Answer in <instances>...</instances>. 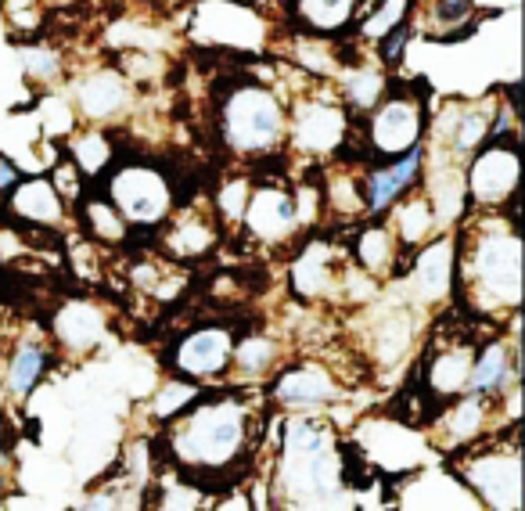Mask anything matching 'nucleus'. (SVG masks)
<instances>
[{
	"mask_svg": "<svg viewBox=\"0 0 525 511\" xmlns=\"http://www.w3.org/2000/svg\"><path fill=\"white\" fill-rule=\"evenodd\" d=\"M472 15H475V0H432V26L439 29L436 36L468 26Z\"/></svg>",
	"mask_w": 525,
	"mask_h": 511,
	"instance_id": "36",
	"label": "nucleus"
},
{
	"mask_svg": "<svg viewBox=\"0 0 525 511\" xmlns=\"http://www.w3.org/2000/svg\"><path fill=\"white\" fill-rule=\"evenodd\" d=\"M472 335H443V346H432L425 353V389L428 400L436 404H450L454 396L468 393V371H472L475 360Z\"/></svg>",
	"mask_w": 525,
	"mask_h": 511,
	"instance_id": "11",
	"label": "nucleus"
},
{
	"mask_svg": "<svg viewBox=\"0 0 525 511\" xmlns=\"http://www.w3.org/2000/svg\"><path fill=\"white\" fill-rule=\"evenodd\" d=\"M245 231L256 238V242H281L295 227L303 224L299 216V195L277 188V184H263L249 195L245 209H241V220Z\"/></svg>",
	"mask_w": 525,
	"mask_h": 511,
	"instance_id": "15",
	"label": "nucleus"
},
{
	"mask_svg": "<svg viewBox=\"0 0 525 511\" xmlns=\"http://www.w3.org/2000/svg\"><path fill=\"white\" fill-rule=\"evenodd\" d=\"M497 400L500 396L475 393V389L454 396V400H450L454 407L439 414V436H443L446 447L461 450V447H468V443L482 440L486 429H490V407L497 404Z\"/></svg>",
	"mask_w": 525,
	"mask_h": 511,
	"instance_id": "18",
	"label": "nucleus"
},
{
	"mask_svg": "<svg viewBox=\"0 0 525 511\" xmlns=\"http://www.w3.org/2000/svg\"><path fill=\"white\" fill-rule=\"evenodd\" d=\"M400 256L403 249L400 242H396V234L389 231V224H374L356 238V263H360V270H367L371 278H389V274H396Z\"/></svg>",
	"mask_w": 525,
	"mask_h": 511,
	"instance_id": "27",
	"label": "nucleus"
},
{
	"mask_svg": "<svg viewBox=\"0 0 525 511\" xmlns=\"http://www.w3.org/2000/svg\"><path fill=\"white\" fill-rule=\"evenodd\" d=\"M47 364H51V350H47L44 342L33 339L15 346V353L8 357V368H4V389L15 400H26L40 386V378L47 375Z\"/></svg>",
	"mask_w": 525,
	"mask_h": 511,
	"instance_id": "25",
	"label": "nucleus"
},
{
	"mask_svg": "<svg viewBox=\"0 0 525 511\" xmlns=\"http://www.w3.org/2000/svg\"><path fill=\"white\" fill-rule=\"evenodd\" d=\"M4 494H8V479H4V468H0V501H4Z\"/></svg>",
	"mask_w": 525,
	"mask_h": 511,
	"instance_id": "42",
	"label": "nucleus"
},
{
	"mask_svg": "<svg viewBox=\"0 0 525 511\" xmlns=\"http://www.w3.org/2000/svg\"><path fill=\"white\" fill-rule=\"evenodd\" d=\"M522 375V357H518V328H511V339H493L475 350L472 371H468V389L475 393L504 396L511 386H518Z\"/></svg>",
	"mask_w": 525,
	"mask_h": 511,
	"instance_id": "16",
	"label": "nucleus"
},
{
	"mask_svg": "<svg viewBox=\"0 0 525 511\" xmlns=\"http://www.w3.org/2000/svg\"><path fill=\"white\" fill-rule=\"evenodd\" d=\"M18 184V170L15 162L8 159V155H0V195H8L11 188Z\"/></svg>",
	"mask_w": 525,
	"mask_h": 511,
	"instance_id": "40",
	"label": "nucleus"
},
{
	"mask_svg": "<svg viewBox=\"0 0 525 511\" xmlns=\"http://www.w3.org/2000/svg\"><path fill=\"white\" fill-rule=\"evenodd\" d=\"M425 101L414 90H389L382 101L371 108L367 119V148L378 159H396L410 152L414 144L425 141Z\"/></svg>",
	"mask_w": 525,
	"mask_h": 511,
	"instance_id": "8",
	"label": "nucleus"
},
{
	"mask_svg": "<svg viewBox=\"0 0 525 511\" xmlns=\"http://www.w3.org/2000/svg\"><path fill=\"white\" fill-rule=\"evenodd\" d=\"M389 231L396 234V242H400L403 252L418 249L421 242H428L432 234L439 231L436 224V209L428 202L425 191H414L410 188L407 195H400L396 202L389 206Z\"/></svg>",
	"mask_w": 525,
	"mask_h": 511,
	"instance_id": "21",
	"label": "nucleus"
},
{
	"mask_svg": "<svg viewBox=\"0 0 525 511\" xmlns=\"http://www.w3.org/2000/svg\"><path fill=\"white\" fill-rule=\"evenodd\" d=\"M234 339L238 335H234L231 324H202V328L187 332L173 346V368H177V375L191 378V382L223 378L231 371Z\"/></svg>",
	"mask_w": 525,
	"mask_h": 511,
	"instance_id": "10",
	"label": "nucleus"
},
{
	"mask_svg": "<svg viewBox=\"0 0 525 511\" xmlns=\"http://www.w3.org/2000/svg\"><path fill=\"white\" fill-rule=\"evenodd\" d=\"M425 177V144H414L410 152L396 155V159H382L378 170H371L360 184L364 191V213L367 216H385L389 206L410 188H418V180Z\"/></svg>",
	"mask_w": 525,
	"mask_h": 511,
	"instance_id": "14",
	"label": "nucleus"
},
{
	"mask_svg": "<svg viewBox=\"0 0 525 511\" xmlns=\"http://www.w3.org/2000/svg\"><path fill=\"white\" fill-rule=\"evenodd\" d=\"M195 36L198 40H213V44H227V47H256L259 40H263V22H259L256 11L216 0V4L198 8Z\"/></svg>",
	"mask_w": 525,
	"mask_h": 511,
	"instance_id": "17",
	"label": "nucleus"
},
{
	"mask_svg": "<svg viewBox=\"0 0 525 511\" xmlns=\"http://www.w3.org/2000/svg\"><path fill=\"white\" fill-rule=\"evenodd\" d=\"M195 400H202V382H191V378H184V375L162 382L159 393H155V400H152L155 422H173V418L184 414Z\"/></svg>",
	"mask_w": 525,
	"mask_h": 511,
	"instance_id": "31",
	"label": "nucleus"
},
{
	"mask_svg": "<svg viewBox=\"0 0 525 511\" xmlns=\"http://www.w3.org/2000/svg\"><path fill=\"white\" fill-rule=\"evenodd\" d=\"M464 162L468 166H464L461 180L472 209H500L508 198H515L518 177H522L518 141H486Z\"/></svg>",
	"mask_w": 525,
	"mask_h": 511,
	"instance_id": "7",
	"label": "nucleus"
},
{
	"mask_svg": "<svg viewBox=\"0 0 525 511\" xmlns=\"http://www.w3.org/2000/svg\"><path fill=\"white\" fill-rule=\"evenodd\" d=\"M51 184H54V191L62 198H69V202H76L80 198V188H83V180H80V166L72 159H62L58 162V170H54V177H51Z\"/></svg>",
	"mask_w": 525,
	"mask_h": 511,
	"instance_id": "39",
	"label": "nucleus"
},
{
	"mask_svg": "<svg viewBox=\"0 0 525 511\" xmlns=\"http://www.w3.org/2000/svg\"><path fill=\"white\" fill-rule=\"evenodd\" d=\"M8 213L33 227H58L65 220V198L54 191L51 177H18L8 191Z\"/></svg>",
	"mask_w": 525,
	"mask_h": 511,
	"instance_id": "20",
	"label": "nucleus"
},
{
	"mask_svg": "<svg viewBox=\"0 0 525 511\" xmlns=\"http://www.w3.org/2000/svg\"><path fill=\"white\" fill-rule=\"evenodd\" d=\"M454 288L475 314L500 317L522 303V238L500 209H482L475 224L454 238Z\"/></svg>",
	"mask_w": 525,
	"mask_h": 511,
	"instance_id": "1",
	"label": "nucleus"
},
{
	"mask_svg": "<svg viewBox=\"0 0 525 511\" xmlns=\"http://www.w3.org/2000/svg\"><path fill=\"white\" fill-rule=\"evenodd\" d=\"M270 400L288 407V411H317V407L339 404L342 386L328 368L313 364V360H303V364H295V368L281 371L274 378Z\"/></svg>",
	"mask_w": 525,
	"mask_h": 511,
	"instance_id": "13",
	"label": "nucleus"
},
{
	"mask_svg": "<svg viewBox=\"0 0 525 511\" xmlns=\"http://www.w3.org/2000/svg\"><path fill=\"white\" fill-rule=\"evenodd\" d=\"M281 461H277V497L292 508H328L346 494V458L328 418L299 411L281 425Z\"/></svg>",
	"mask_w": 525,
	"mask_h": 511,
	"instance_id": "2",
	"label": "nucleus"
},
{
	"mask_svg": "<svg viewBox=\"0 0 525 511\" xmlns=\"http://www.w3.org/2000/svg\"><path fill=\"white\" fill-rule=\"evenodd\" d=\"M414 310L410 306H392L385 310V317L374 328V357L385 368H396L403 357L410 353V342H414Z\"/></svg>",
	"mask_w": 525,
	"mask_h": 511,
	"instance_id": "24",
	"label": "nucleus"
},
{
	"mask_svg": "<svg viewBox=\"0 0 525 511\" xmlns=\"http://www.w3.org/2000/svg\"><path fill=\"white\" fill-rule=\"evenodd\" d=\"M346 274V267H339L335 252L328 242H310L299 260L292 263V288L303 299H324L339 292V281Z\"/></svg>",
	"mask_w": 525,
	"mask_h": 511,
	"instance_id": "19",
	"label": "nucleus"
},
{
	"mask_svg": "<svg viewBox=\"0 0 525 511\" xmlns=\"http://www.w3.org/2000/svg\"><path fill=\"white\" fill-rule=\"evenodd\" d=\"M403 274H407L410 303L418 306L443 303L454 292V238L439 234L432 242H421L410 267H403Z\"/></svg>",
	"mask_w": 525,
	"mask_h": 511,
	"instance_id": "12",
	"label": "nucleus"
},
{
	"mask_svg": "<svg viewBox=\"0 0 525 511\" xmlns=\"http://www.w3.org/2000/svg\"><path fill=\"white\" fill-rule=\"evenodd\" d=\"M374 44H378V62H382V65H396L403 58V51H407V44H410V18L396 22V26H392L389 33L378 36Z\"/></svg>",
	"mask_w": 525,
	"mask_h": 511,
	"instance_id": "37",
	"label": "nucleus"
},
{
	"mask_svg": "<svg viewBox=\"0 0 525 511\" xmlns=\"http://www.w3.org/2000/svg\"><path fill=\"white\" fill-rule=\"evenodd\" d=\"M288 108L263 83H238L220 101V137L238 155H267L285 144Z\"/></svg>",
	"mask_w": 525,
	"mask_h": 511,
	"instance_id": "4",
	"label": "nucleus"
},
{
	"mask_svg": "<svg viewBox=\"0 0 525 511\" xmlns=\"http://www.w3.org/2000/svg\"><path fill=\"white\" fill-rule=\"evenodd\" d=\"M69 159L80 166V173H87V177H98L108 162L116 159V152H112V141H108L105 134L90 130V134H83L80 141H72Z\"/></svg>",
	"mask_w": 525,
	"mask_h": 511,
	"instance_id": "34",
	"label": "nucleus"
},
{
	"mask_svg": "<svg viewBox=\"0 0 525 511\" xmlns=\"http://www.w3.org/2000/svg\"><path fill=\"white\" fill-rule=\"evenodd\" d=\"M349 130V112L346 105L331 98V94H303L295 101L292 116H288V134L295 152L303 155H331L342 148Z\"/></svg>",
	"mask_w": 525,
	"mask_h": 511,
	"instance_id": "9",
	"label": "nucleus"
},
{
	"mask_svg": "<svg viewBox=\"0 0 525 511\" xmlns=\"http://www.w3.org/2000/svg\"><path fill=\"white\" fill-rule=\"evenodd\" d=\"M83 213H87L90 234H94L98 242L116 245V242H123V238H126L123 216L112 209V202H108V198H90L87 206H83Z\"/></svg>",
	"mask_w": 525,
	"mask_h": 511,
	"instance_id": "35",
	"label": "nucleus"
},
{
	"mask_svg": "<svg viewBox=\"0 0 525 511\" xmlns=\"http://www.w3.org/2000/svg\"><path fill=\"white\" fill-rule=\"evenodd\" d=\"M170 425V454L187 476H223L249 450V411L241 400H195Z\"/></svg>",
	"mask_w": 525,
	"mask_h": 511,
	"instance_id": "3",
	"label": "nucleus"
},
{
	"mask_svg": "<svg viewBox=\"0 0 525 511\" xmlns=\"http://www.w3.org/2000/svg\"><path fill=\"white\" fill-rule=\"evenodd\" d=\"M216 245V224L198 209H187L184 216H177L166 234V249L177 256V260H198Z\"/></svg>",
	"mask_w": 525,
	"mask_h": 511,
	"instance_id": "26",
	"label": "nucleus"
},
{
	"mask_svg": "<svg viewBox=\"0 0 525 511\" xmlns=\"http://www.w3.org/2000/svg\"><path fill=\"white\" fill-rule=\"evenodd\" d=\"M54 339L58 346L69 353H87L94 350L105 335V317L94 310L90 303H65L51 321Z\"/></svg>",
	"mask_w": 525,
	"mask_h": 511,
	"instance_id": "22",
	"label": "nucleus"
},
{
	"mask_svg": "<svg viewBox=\"0 0 525 511\" xmlns=\"http://www.w3.org/2000/svg\"><path fill=\"white\" fill-rule=\"evenodd\" d=\"M126 101H130V87H126L123 76L112 69H101L94 72V76H87V80L80 83V90H76V105H80V112L87 119L119 116L126 108Z\"/></svg>",
	"mask_w": 525,
	"mask_h": 511,
	"instance_id": "23",
	"label": "nucleus"
},
{
	"mask_svg": "<svg viewBox=\"0 0 525 511\" xmlns=\"http://www.w3.org/2000/svg\"><path fill=\"white\" fill-rule=\"evenodd\" d=\"M385 72L378 65H356L346 72V105L356 112H371L385 94Z\"/></svg>",
	"mask_w": 525,
	"mask_h": 511,
	"instance_id": "32",
	"label": "nucleus"
},
{
	"mask_svg": "<svg viewBox=\"0 0 525 511\" xmlns=\"http://www.w3.org/2000/svg\"><path fill=\"white\" fill-rule=\"evenodd\" d=\"M490 119H493V112L486 105L461 108L454 116V123H446L450 126V159L464 162L475 148H482V144H486V134H490Z\"/></svg>",
	"mask_w": 525,
	"mask_h": 511,
	"instance_id": "28",
	"label": "nucleus"
},
{
	"mask_svg": "<svg viewBox=\"0 0 525 511\" xmlns=\"http://www.w3.org/2000/svg\"><path fill=\"white\" fill-rule=\"evenodd\" d=\"M410 4H414V0H374L371 8H364L360 18H356V36L374 44V40L382 33H389L396 22L410 18Z\"/></svg>",
	"mask_w": 525,
	"mask_h": 511,
	"instance_id": "33",
	"label": "nucleus"
},
{
	"mask_svg": "<svg viewBox=\"0 0 525 511\" xmlns=\"http://www.w3.org/2000/svg\"><path fill=\"white\" fill-rule=\"evenodd\" d=\"M295 18L303 22L310 33H339L356 18L360 0H292Z\"/></svg>",
	"mask_w": 525,
	"mask_h": 511,
	"instance_id": "29",
	"label": "nucleus"
},
{
	"mask_svg": "<svg viewBox=\"0 0 525 511\" xmlns=\"http://www.w3.org/2000/svg\"><path fill=\"white\" fill-rule=\"evenodd\" d=\"M11 465V436L8 429L0 425V468H8Z\"/></svg>",
	"mask_w": 525,
	"mask_h": 511,
	"instance_id": "41",
	"label": "nucleus"
},
{
	"mask_svg": "<svg viewBox=\"0 0 525 511\" xmlns=\"http://www.w3.org/2000/svg\"><path fill=\"white\" fill-rule=\"evenodd\" d=\"M454 476L486 508L518 511L522 508V443H518V429L511 432V443L475 440L461 447V458L454 461Z\"/></svg>",
	"mask_w": 525,
	"mask_h": 511,
	"instance_id": "5",
	"label": "nucleus"
},
{
	"mask_svg": "<svg viewBox=\"0 0 525 511\" xmlns=\"http://www.w3.org/2000/svg\"><path fill=\"white\" fill-rule=\"evenodd\" d=\"M245 202H249V184H245V180H231V184L216 195V209H220V216H227V220H241Z\"/></svg>",
	"mask_w": 525,
	"mask_h": 511,
	"instance_id": "38",
	"label": "nucleus"
},
{
	"mask_svg": "<svg viewBox=\"0 0 525 511\" xmlns=\"http://www.w3.org/2000/svg\"><path fill=\"white\" fill-rule=\"evenodd\" d=\"M105 198L126 227H162L177 206V188L152 159H126L105 180Z\"/></svg>",
	"mask_w": 525,
	"mask_h": 511,
	"instance_id": "6",
	"label": "nucleus"
},
{
	"mask_svg": "<svg viewBox=\"0 0 525 511\" xmlns=\"http://www.w3.org/2000/svg\"><path fill=\"white\" fill-rule=\"evenodd\" d=\"M277 357H281V346L270 335H245V339H234L231 368L241 378H267Z\"/></svg>",
	"mask_w": 525,
	"mask_h": 511,
	"instance_id": "30",
	"label": "nucleus"
}]
</instances>
